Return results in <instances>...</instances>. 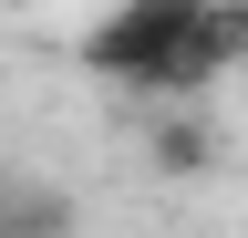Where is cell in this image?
I'll use <instances>...</instances> for the list:
<instances>
[{"label":"cell","mask_w":248,"mask_h":238,"mask_svg":"<svg viewBox=\"0 0 248 238\" xmlns=\"http://www.w3.org/2000/svg\"><path fill=\"white\" fill-rule=\"evenodd\" d=\"M83 228V207H73V187L62 176H0V238H73Z\"/></svg>","instance_id":"3"},{"label":"cell","mask_w":248,"mask_h":238,"mask_svg":"<svg viewBox=\"0 0 248 238\" xmlns=\"http://www.w3.org/2000/svg\"><path fill=\"white\" fill-rule=\"evenodd\" d=\"M0 11H21V0H0Z\"/></svg>","instance_id":"5"},{"label":"cell","mask_w":248,"mask_h":238,"mask_svg":"<svg viewBox=\"0 0 248 238\" xmlns=\"http://www.w3.org/2000/svg\"><path fill=\"white\" fill-rule=\"evenodd\" d=\"M207 0H114L104 21L83 32V73L93 83H124V94H145V104H207Z\"/></svg>","instance_id":"1"},{"label":"cell","mask_w":248,"mask_h":238,"mask_svg":"<svg viewBox=\"0 0 248 238\" xmlns=\"http://www.w3.org/2000/svg\"><path fill=\"white\" fill-rule=\"evenodd\" d=\"M197 52H207V73H238V63H248V0H207Z\"/></svg>","instance_id":"4"},{"label":"cell","mask_w":248,"mask_h":238,"mask_svg":"<svg viewBox=\"0 0 248 238\" xmlns=\"http://www.w3.org/2000/svg\"><path fill=\"white\" fill-rule=\"evenodd\" d=\"M145 166L166 176V187H197V176L217 166V125L197 104H155V125H145Z\"/></svg>","instance_id":"2"}]
</instances>
